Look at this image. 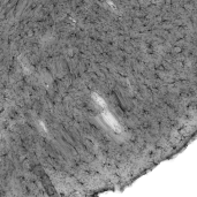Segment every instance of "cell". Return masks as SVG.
<instances>
[{"mask_svg": "<svg viewBox=\"0 0 197 197\" xmlns=\"http://www.w3.org/2000/svg\"><path fill=\"white\" fill-rule=\"evenodd\" d=\"M103 116H104V119H105V121L107 122V124H110L112 128L114 129V130H116V132H120V126L119 124L116 122V120L112 116L111 114H108V113H104L103 114Z\"/></svg>", "mask_w": 197, "mask_h": 197, "instance_id": "6da1fadb", "label": "cell"}, {"mask_svg": "<svg viewBox=\"0 0 197 197\" xmlns=\"http://www.w3.org/2000/svg\"><path fill=\"white\" fill-rule=\"evenodd\" d=\"M92 97L95 98V100H97V103H98L99 105L103 106V107H106V104L104 103V100H103V99H101V98H100L99 96H98V95H96V93H93V95H92Z\"/></svg>", "mask_w": 197, "mask_h": 197, "instance_id": "7a4b0ae2", "label": "cell"}]
</instances>
